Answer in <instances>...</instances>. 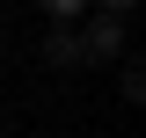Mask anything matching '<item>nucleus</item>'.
Here are the masks:
<instances>
[{
    "label": "nucleus",
    "instance_id": "f257e3e1",
    "mask_svg": "<svg viewBox=\"0 0 146 138\" xmlns=\"http://www.w3.org/2000/svg\"><path fill=\"white\" fill-rule=\"evenodd\" d=\"M80 51H88V58H117V51H124V22H117V15L80 22Z\"/></svg>",
    "mask_w": 146,
    "mask_h": 138
},
{
    "label": "nucleus",
    "instance_id": "f03ea898",
    "mask_svg": "<svg viewBox=\"0 0 146 138\" xmlns=\"http://www.w3.org/2000/svg\"><path fill=\"white\" fill-rule=\"evenodd\" d=\"M44 58H51L58 73H73V66H88V51H80V29H51V36H44Z\"/></svg>",
    "mask_w": 146,
    "mask_h": 138
},
{
    "label": "nucleus",
    "instance_id": "7ed1b4c3",
    "mask_svg": "<svg viewBox=\"0 0 146 138\" xmlns=\"http://www.w3.org/2000/svg\"><path fill=\"white\" fill-rule=\"evenodd\" d=\"M44 15H51V29H73V22L88 15V0H36Z\"/></svg>",
    "mask_w": 146,
    "mask_h": 138
},
{
    "label": "nucleus",
    "instance_id": "20e7f679",
    "mask_svg": "<svg viewBox=\"0 0 146 138\" xmlns=\"http://www.w3.org/2000/svg\"><path fill=\"white\" fill-rule=\"evenodd\" d=\"M88 7H95V15H117V22H124L131 7H139V0H88Z\"/></svg>",
    "mask_w": 146,
    "mask_h": 138
}]
</instances>
